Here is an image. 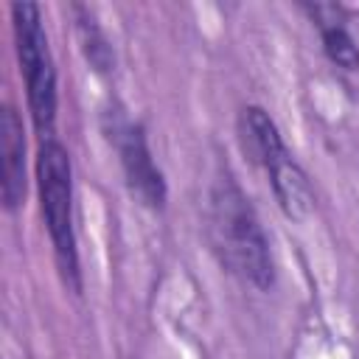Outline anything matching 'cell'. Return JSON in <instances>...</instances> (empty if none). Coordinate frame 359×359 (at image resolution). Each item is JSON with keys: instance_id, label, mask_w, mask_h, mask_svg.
<instances>
[{"instance_id": "1", "label": "cell", "mask_w": 359, "mask_h": 359, "mask_svg": "<svg viewBox=\"0 0 359 359\" xmlns=\"http://www.w3.org/2000/svg\"><path fill=\"white\" fill-rule=\"evenodd\" d=\"M208 238L219 264L241 283H250L261 292H266L275 283V266L264 227L250 199L230 174L216 177L210 188Z\"/></svg>"}, {"instance_id": "2", "label": "cell", "mask_w": 359, "mask_h": 359, "mask_svg": "<svg viewBox=\"0 0 359 359\" xmlns=\"http://www.w3.org/2000/svg\"><path fill=\"white\" fill-rule=\"evenodd\" d=\"M36 188L42 219L53 244V258L67 289H81L79 250L73 230V165L67 149L56 137H45L36 151Z\"/></svg>"}, {"instance_id": "3", "label": "cell", "mask_w": 359, "mask_h": 359, "mask_svg": "<svg viewBox=\"0 0 359 359\" xmlns=\"http://www.w3.org/2000/svg\"><path fill=\"white\" fill-rule=\"evenodd\" d=\"M14 48L20 59V73L25 79V98L34 129L45 137H53L56 121V67L48 48V34L42 28V11L36 3H11Z\"/></svg>"}, {"instance_id": "4", "label": "cell", "mask_w": 359, "mask_h": 359, "mask_svg": "<svg viewBox=\"0 0 359 359\" xmlns=\"http://www.w3.org/2000/svg\"><path fill=\"white\" fill-rule=\"evenodd\" d=\"M109 140L115 143V149L121 154V168H123L132 196L140 205L160 210L165 205V180H163L160 168L154 165L143 126L118 115L109 126Z\"/></svg>"}, {"instance_id": "5", "label": "cell", "mask_w": 359, "mask_h": 359, "mask_svg": "<svg viewBox=\"0 0 359 359\" xmlns=\"http://www.w3.org/2000/svg\"><path fill=\"white\" fill-rule=\"evenodd\" d=\"M0 196L6 210H17L25 199V132L20 112L6 104L0 112Z\"/></svg>"}, {"instance_id": "6", "label": "cell", "mask_w": 359, "mask_h": 359, "mask_svg": "<svg viewBox=\"0 0 359 359\" xmlns=\"http://www.w3.org/2000/svg\"><path fill=\"white\" fill-rule=\"evenodd\" d=\"M264 171L269 177L272 194H275L283 216L292 222L309 219L314 210V191H311V182H309L306 171L300 168V163L286 151L278 160H272Z\"/></svg>"}, {"instance_id": "7", "label": "cell", "mask_w": 359, "mask_h": 359, "mask_svg": "<svg viewBox=\"0 0 359 359\" xmlns=\"http://www.w3.org/2000/svg\"><path fill=\"white\" fill-rule=\"evenodd\" d=\"M238 140L244 154L258 163L261 168H266L272 160H278L280 154H286V143L275 126V121L269 118V112L264 107H244L238 115Z\"/></svg>"}, {"instance_id": "8", "label": "cell", "mask_w": 359, "mask_h": 359, "mask_svg": "<svg viewBox=\"0 0 359 359\" xmlns=\"http://www.w3.org/2000/svg\"><path fill=\"white\" fill-rule=\"evenodd\" d=\"M320 28V36H323V50L325 56L342 67V70H359V45L356 39L351 36V31L345 28V20H337V22H323L317 25Z\"/></svg>"}, {"instance_id": "9", "label": "cell", "mask_w": 359, "mask_h": 359, "mask_svg": "<svg viewBox=\"0 0 359 359\" xmlns=\"http://www.w3.org/2000/svg\"><path fill=\"white\" fill-rule=\"evenodd\" d=\"M81 39H84V53L87 59L95 65V70H107L109 67V48L104 42V36L98 34V28L93 25V20H81Z\"/></svg>"}]
</instances>
